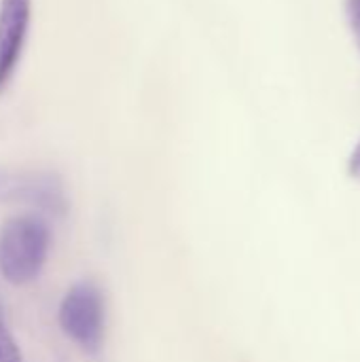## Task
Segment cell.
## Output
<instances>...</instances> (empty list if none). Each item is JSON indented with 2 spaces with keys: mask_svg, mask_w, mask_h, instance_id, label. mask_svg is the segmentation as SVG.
Here are the masks:
<instances>
[{
  "mask_svg": "<svg viewBox=\"0 0 360 362\" xmlns=\"http://www.w3.org/2000/svg\"><path fill=\"white\" fill-rule=\"evenodd\" d=\"M49 227L34 216L11 218L0 233V272L11 284L32 282L49 255Z\"/></svg>",
  "mask_w": 360,
  "mask_h": 362,
  "instance_id": "cell-1",
  "label": "cell"
},
{
  "mask_svg": "<svg viewBox=\"0 0 360 362\" xmlns=\"http://www.w3.org/2000/svg\"><path fill=\"white\" fill-rule=\"evenodd\" d=\"M62 331L85 352H98L104 337V301L91 282L74 284L59 303Z\"/></svg>",
  "mask_w": 360,
  "mask_h": 362,
  "instance_id": "cell-2",
  "label": "cell"
},
{
  "mask_svg": "<svg viewBox=\"0 0 360 362\" xmlns=\"http://www.w3.org/2000/svg\"><path fill=\"white\" fill-rule=\"evenodd\" d=\"M0 204H28L62 214L66 210V195L62 180L51 172L0 168Z\"/></svg>",
  "mask_w": 360,
  "mask_h": 362,
  "instance_id": "cell-3",
  "label": "cell"
},
{
  "mask_svg": "<svg viewBox=\"0 0 360 362\" xmlns=\"http://www.w3.org/2000/svg\"><path fill=\"white\" fill-rule=\"evenodd\" d=\"M32 0H0V93L13 81L28 40Z\"/></svg>",
  "mask_w": 360,
  "mask_h": 362,
  "instance_id": "cell-4",
  "label": "cell"
},
{
  "mask_svg": "<svg viewBox=\"0 0 360 362\" xmlns=\"http://www.w3.org/2000/svg\"><path fill=\"white\" fill-rule=\"evenodd\" d=\"M0 362H21L19 348L2 322H0Z\"/></svg>",
  "mask_w": 360,
  "mask_h": 362,
  "instance_id": "cell-5",
  "label": "cell"
},
{
  "mask_svg": "<svg viewBox=\"0 0 360 362\" xmlns=\"http://www.w3.org/2000/svg\"><path fill=\"white\" fill-rule=\"evenodd\" d=\"M346 17L352 30V36L356 40V47L360 49V0H346Z\"/></svg>",
  "mask_w": 360,
  "mask_h": 362,
  "instance_id": "cell-6",
  "label": "cell"
},
{
  "mask_svg": "<svg viewBox=\"0 0 360 362\" xmlns=\"http://www.w3.org/2000/svg\"><path fill=\"white\" fill-rule=\"evenodd\" d=\"M348 170H350V174H352L354 178H359L360 180V142L354 146V151H352V155H350Z\"/></svg>",
  "mask_w": 360,
  "mask_h": 362,
  "instance_id": "cell-7",
  "label": "cell"
}]
</instances>
